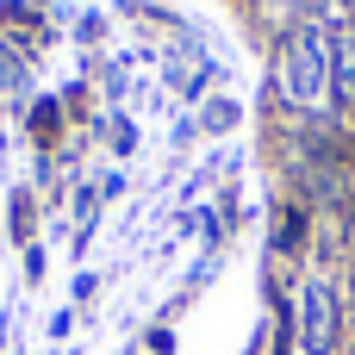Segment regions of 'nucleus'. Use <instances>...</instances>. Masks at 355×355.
Wrapping results in <instances>:
<instances>
[{"label":"nucleus","instance_id":"nucleus-1","mask_svg":"<svg viewBox=\"0 0 355 355\" xmlns=\"http://www.w3.org/2000/svg\"><path fill=\"white\" fill-rule=\"evenodd\" d=\"M275 87L300 112H312V106L331 100V44H324L318 25H293L281 37V50H275Z\"/></svg>","mask_w":355,"mask_h":355},{"label":"nucleus","instance_id":"nucleus-2","mask_svg":"<svg viewBox=\"0 0 355 355\" xmlns=\"http://www.w3.org/2000/svg\"><path fill=\"white\" fill-rule=\"evenodd\" d=\"M300 343H306V355H337V300L324 281L300 287Z\"/></svg>","mask_w":355,"mask_h":355},{"label":"nucleus","instance_id":"nucleus-3","mask_svg":"<svg viewBox=\"0 0 355 355\" xmlns=\"http://www.w3.org/2000/svg\"><path fill=\"white\" fill-rule=\"evenodd\" d=\"M331 100L355 106V19H337V37H331Z\"/></svg>","mask_w":355,"mask_h":355}]
</instances>
